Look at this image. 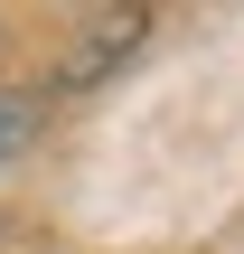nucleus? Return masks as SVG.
Segmentation results:
<instances>
[{
  "label": "nucleus",
  "mask_w": 244,
  "mask_h": 254,
  "mask_svg": "<svg viewBox=\"0 0 244 254\" xmlns=\"http://www.w3.org/2000/svg\"><path fill=\"white\" fill-rule=\"evenodd\" d=\"M38 123H47V104H38L28 85H0V170H9V160L38 141Z\"/></svg>",
  "instance_id": "2"
},
{
  "label": "nucleus",
  "mask_w": 244,
  "mask_h": 254,
  "mask_svg": "<svg viewBox=\"0 0 244 254\" xmlns=\"http://www.w3.org/2000/svg\"><path fill=\"white\" fill-rule=\"evenodd\" d=\"M141 28H150L141 9H113V19H94V28H85V47L66 57V75H56V85H94L103 66H122V57L141 47Z\"/></svg>",
  "instance_id": "1"
}]
</instances>
